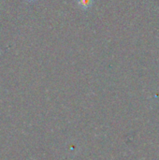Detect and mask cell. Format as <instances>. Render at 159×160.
Segmentation results:
<instances>
[{
  "label": "cell",
  "mask_w": 159,
  "mask_h": 160,
  "mask_svg": "<svg viewBox=\"0 0 159 160\" xmlns=\"http://www.w3.org/2000/svg\"><path fill=\"white\" fill-rule=\"evenodd\" d=\"M29 1H33V0H29Z\"/></svg>",
  "instance_id": "2"
},
{
  "label": "cell",
  "mask_w": 159,
  "mask_h": 160,
  "mask_svg": "<svg viewBox=\"0 0 159 160\" xmlns=\"http://www.w3.org/2000/svg\"><path fill=\"white\" fill-rule=\"evenodd\" d=\"M93 0H77V4L82 8H89L92 6Z\"/></svg>",
  "instance_id": "1"
}]
</instances>
